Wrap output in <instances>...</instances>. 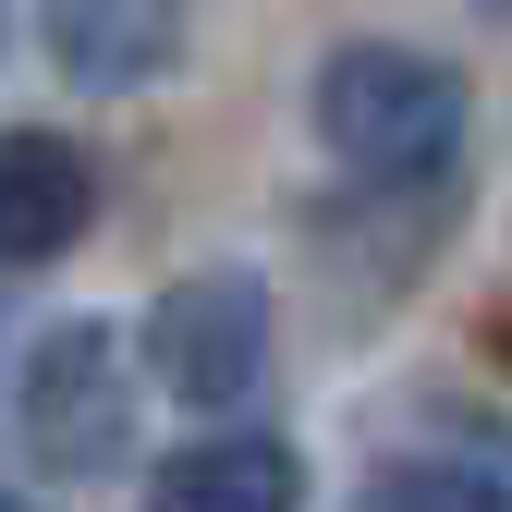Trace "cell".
Returning <instances> with one entry per match:
<instances>
[{
    "instance_id": "1",
    "label": "cell",
    "mask_w": 512,
    "mask_h": 512,
    "mask_svg": "<svg viewBox=\"0 0 512 512\" xmlns=\"http://www.w3.org/2000/svg\"><path fill=\"white\" fill-rule=\"evenodd\" d=\"M317 147L366 183H427L439 159L464 147V74L439 49H403V37H354L317 61Z\"/></svg>"
},
{
    "instance_id": "2",
    "label": "cell",
    "mask_w": 512,
    "mask_h": 512,
    "mask_svg": "<svg viewBox=\"0 0 512 512\" xmlns=\"http://www.w3.org/2000/svg\"><path fill=\"white\" fill-rule=\"evenodd\" d=\"M13 427L49 476H110L135 464V366H122V330L110 317H61L25 354V391H13Z\"/></svg>"
},
{
    "instance_id": "3",
    "label": "cell",
    "mask_w": 512,
    "mask_h": 512,
    "mask_svg": "<svg viewBox=\"0 0 512 512\" xmlns=\"http://www.w3.org/2000/svg\"><path fill=\"white\" fill-rule=\"evenodd\" d=\"M147 366H159L171 403L232 415L256 378H269V281H256L244 256H220V269H196V281H171V293L147 305Z\"/></svg>"
},
{
    "instance_id": "4",
    "label": "cell",
    "mask_w": 512,
    "mask_h": 512,
    "mask_svg": "<svg viewBox=\"0 0 512 512\" xmlns=\"http://www.w3.org/2000/svg\"><path fill=\"white\" fill-rule=\"evenodd\" d=\"M98 220V171L74 135H49V122H25V135H0V269H37V256H61Z\"/></svg>"
},
{
    "instance_id": "5",
    "label": "cell",
    "mask_w": 512,
    "mask_h": 512,
    "mask_svg": "<svg viewBox=\"0 0 512 512\" xmlns=\"http://www.w3.org/2000/svg\"><path fill=\"white\" fill-rule=\"evenodd\" d=\"M171 49H183V0H49V61L98 98L159 86Z\"/></svg>"
},
{
    "instance_id": "6",
    "label": "cell",
    "mask_w": 512,
    "mask_h": 512,
    "mask_svg": "<svg viewBox=\"0 0 512 512\" xmlns=\"http://www.w3.org/2000/svg\"><path fill=\"white\" fill-rule=\"evenodd\" d=\"M147 512H305V464L293 439H183L147 464Z\"/></svg>"
},
{
    "instance_id": "7",
    "label": "cell",
    "mask_w": 512,
    "mask_h": 512,
    "mask_svg": "<svg viewBox=\"0 0 512 512\" xmlns=\"http://www.w3.org/2000/svg\"><path fill=\"white\" fill-rule=\"evenodd\" d=\"M366 512H512V500L488 476H464V464H403V476H378Z\"/></svg>"
},
{
    "instance_id": "8",
    "label": "cell",
    "mask_w": 512,
    "mask_h": 512,
    "mask_svg": "<svg viewBox=\"0 0 512 512\" xmlns=\"http://www.w3.org/2000/svg\"><path fill=\"white\" fill-rule=\"evenodd\" d=\"M476 13H512V0H476Z\"/></svg>"
},
{
    "instance_id": "9",
    "label": "cell",
    "mask_w": 512,
    "mask_h": 512,
    "mask_svg": "<svg viewBox=\"0 0 512 512\" xmlns=\"http://www.w3.org/2000/svg\"><path fill=\"white\" fill-rule=\"evenodd\" d=\"M0 512H25V500H0Z\"/></svg>"
}]
</instances>
